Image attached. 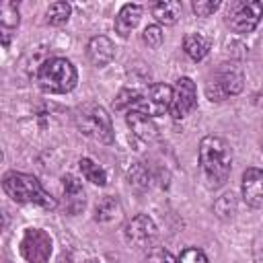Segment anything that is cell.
I'll return each mask as SVG.
<instances>
[{
	"instance_id": "cell-1",
	"label": "cell",
	"mask_w": 263,
	"mask_h": 263,
	"mask_svg": "<svg viewBox=\"0 0 263 263\" xmlns=\"http://www.w3.org/2000/svg\"><path fill=\"white\" fill-rule=\"evenodd\" d=\"M199 166L210 187H220L232 171V150L220 136H205L199 142Z\"/></svg>"
},
{
	"instance_id": "cell-2",
	"label": "cell",
	"mask_w": 263,
	"mask_h": 263,
	"mask_svg": "<svg viewBox=\"0 0 263 263\" xmlns=\"http://www.w3.org/2000/svg\"><path fill=\"white\" fill-rule=\"evenodd\" d=\"M2 187H4L6 195L16 203L37 205V208H43V210H53L58 205L55 197H51L33 175L10 171V173L4 175Z\"/></svg>"
},
{
	"instance_id": "cell-3",
	"label": "cell",
	"mask_w": 263,
	"mask_h": 263,
	"mask_svg": "<svg viewBox=\"0 0 263 263\" xmlns=\"http://www.w3.org/2000/svg\"><path fill=\"white\" fill-rule=\"evenodd\" d=\"M74 121L82 136L99 144H113L115 134L111 117L99 103H82L74 113Z\"/></svg>"
},
{
	"instance_id": "cell-4",
	"label": "cell",
	"mask_w": 263,
	"mask_h": 263,
	"mask_svg": "<svg viewBox=\"0 0 263 263\" xmlns=\"http://www.w3.org/2000/svg\"><path fill=\"white\" fill-rule=\"evenodd\" d=\"M78 82V72L66 58H49L37 70V84L41 90L51 95L70 92Z\"/></svg>"
},
{
	"instance_id": "cell-5",
	"label": "cell",
	"mask_w": 263,
	"mask_h": 263,
	"mask_svg": "<svg viewBox=\"0 0 263 263\" xmlns=\"http://www.w3.org/2000/svg\"><path fill=\"white\" fill-rule=\"evenodd\" d=\"M261 16H263V4L259 0H236V2H230L228 6L226 25L234 33L247 35L257 29Z\"/></svg>"
},
{
	"instance_id": "cell-6",
	"label": "cell",
	"mask_w": 263,
	"mask_h": 263,
	"mask_svg": "<svg viewBox=\"0 0 263 263\" xmlns=\"http://www.w3.org/2000/svg\"><path fill=\"white\" fill-rule=\"evenodd\" d=\"M18 251L27 263H47L51 255V236L41 228H27Z\"/></svg>"
},
{
	"instance_id": "cell-7",
	"label": "cell",
	"mask_w": 263,
	"mask_h": 263,
	"mask_svg": "<svg viewBox=\"0 0 263 263\" xmlns=\"http://www.w3.org/2000/svg\"><path fill=\"white\" fill-rule=\"evenodd\" d=\"M125 240L134 247V249H148L154 245L156 236H158V228L154 224V220L146 214H138L132 220H127L125 228H123Z\"/></svg>"
},
{
	"instance_id": "cell-8",
	"label": "cell",
	"mask_w": 263,
	"mask_h": 263,
	"mask_svg": "<svg viewBox=\"0 0 263 263\" xmlns=\"http://www.w3.org/2000/svg\"><path fill=\"white\" fill-rule=\"evenodd\" d=\"M197 105V88H195V82L187 76L179 78L177 84L173 86V101H171V117L175 121L179 119H185Z\"/></svg>"
},
{
	"instance_id": "cell-9",
	"label": "cell",
	"mask_w": 263,
	"mask_h": 263,
	"mask_svg": "<svg viewBox=\"0 0 263 263\" xmlns=\"http://www.w3.org/2000/svg\"><path fill=\"white\" fill-rule=\"evenodd\" d=\"M171 101H173V86L158 82L148 88V92L142 97V101L134 109H140V111L148 113L150 117H158L171 109Z\"/></svg>"
},
{
	"instance_id": "cell-10",
	"label": "cell",
	"mask_w": 263,
	"mask_h": 263,
	"mask_svg": "<svg viewBox=\"0 0 263 263\" xmlns=\"http://www.w3.org/2000/svg\"><path fill=\"white\" fill-rule=\"evenodd\" d=\"M62 193H64V205L70 216H76L84 210L86 205V193L82 183L74 175H64L62 177Z\"/></svg>"
},
{
	"instance_id": "cell-11",
	"label": "cell",
	"mask_w": 263,
	"mask_h": 263,
	"mask_svg": "<svg viewBox=\"0 0 263 263\" xmlns=\"http://www.w3.org/2000/svg\"><path fill=\"white\" fill-rule=\"evenodd\" d=\"M216 84L220 86V90L226 97L228 95H238L245 86V74H242L240 66L234 64V62H224L216 72Z\"/></svg>"
},
{
	"instance_id": "cell-12",
	"label": "cell",
	"mask_w": 263,
	"mask_h": 263,
	"mask_svg": "<svg viewBox=\"0 0 263 263\" xmlns=\"http://www.w3.org/2000/svg\"><path fill=\"white\" fill-rule=\"evenodd\" d=\"M242 199L251 208H263V168H247L242 173Z\"/></svg>"
},
{
	"instance_id": "cell-13",
	"label": "cell",
	"mask_w": 263,
	"mask_h": 263,
	"mask_svg": "<svg viewBox=\"0 0 263 263\" xmlns=\"http://www.w3.org/2000/svg\"><path fill=\"white\" fill-rule=\"evenodd\" d=\"M125 119H127V125H129L132 134L138 140H142L146 144L156 140L158 129H156V125H154V121H152V117L148 113H144L140 109H129L127 115H125Z\"/></svg>"
},
{
	"instance_id": "cell-14",
	"label": "cell",
	"mask_w": 263,
	"mask_h": 263,
	"mask_svg": "<svg viewBox=\"0 0 263 263\" xmlns=\"http://www.w3.org/2000/svg\"><path fill=\"white\" fill-rule=\"evenodd\" d=\"M86 55H88V60H90L92 66L103 68V66H107V64L113 60L115 47H113V43H111L109 37L97 35V37H92V39L86 43Z\"/></svg>"
},
{
	"instance_id": "cell-15",
	"label": "cell",
	"mask_w": 263,
	"mask_h": 263,
	"mask_svg": "<svg viewBox=\"0 0 263 263\" xmlns=\"http://www.w3.org/2000/svg\"><path fill=\"white\" fill-rule=\"evenodd\" d=\"M142 6L140 4H125L121 6V10L115 16V33H119V37H127L140 23L142 18Z\"/></svg>"
},
{
	"instance_id": "cell-16",
	"label": "cell",
	"mask_w": 263,
	"mask_h": 263,
	"mask_svg": "<svg viewBox=\"0 0 263 263\" xmlns=\"http://www.w3.org/2000/svg\"><path fill=\"white\" fill-rule=\"evenodd\" d=\"M21 23V14H18V4L4 0L0 4V29H2V45L6 47L10 41V31H14Z\"/></svg>"
},
{
	"instance_id": "cell-17",
	"label": "cell",
	"mask_w": 263,
	"mask_h": 263,
	"mask_svg": "<svg viewBox=\"0 0 263 263\" xmlns=\"http://www.w3.org/2000/svg\"><path fill=\"white\" fill-rule=\"evenodd\" d=\"M181 10H183V6L177 0H162V2L152 4V14L162 25H175L181 18Z\"/></svg>"
},
{
	"instance_id": "cell-18",
	"label": "cell",
	"mask_w": 263,
	"mask_h": 263,
	"mask_svg": "<svg viewBox=\"0 0 263 263\" xmlns=\"http://www.w3.org/2000/svg\"><path fill=\"white\" fill-rule=\"evenodd\" d=\"M119 216H121V203L117 201V197L107 195V197H103V199L97 203V208H95V220H97L99 224H111V222H115Z\"/></svg>"
},
{
	"instance_id": "cell-19",
	"label": "cell",
	"mask_w": 263,
	"mask_h": 263,
	"mask_svg": "<svg viewBox=\"0 0 263 263\" xmlns=\"http://www.w3.org/2000/svg\"><path fill=\"white\" fill-rule=\"evenodd\" d=\"M183 49H185V53H187L193 62H199V60H203V58L208 55L210 41H208L203 35H199V33H189V35H185V39H183Z\"/></svg>"
},
{
	"instance_id": "cell-20",
	"label": "cell",
	"mask_w": 263,
	"mask_h": 263,
	"mask_svg": "<svg viewBox=\"0 0 263 263\" xmlns=\"http://www.w3.org/2000/svg\"><path fill=\"white\" fill-rule=\"evenodd\" d=\"M70 12H72V8H70L68 2H51L45 10V21L51 27H62V25L68 23Z\"/></svg>"
},
{
	"instance_id": "cell-21",
	"label": "cell",
	"mask_w": 263,
	"mask_h": 263,
	"mask_svg": "<svg viewBox=\"0 0 263 263\" xmlns=\"http://www.w3.org/2000/svg\"><path fill=\"white\" fill-rule=\"evenodd\" d=\"M78 166H80L84 179L90 181L92 185H99V187H105L107 185V173L99 164H95L90 158H80L78 160Z\"/></svg>"
},
{
	"instance_id": "cell-22",
	"label": "cell",
	"mask_w": 263,
	"mask_h": 263,
	"mask_svg": "<svg viewBox=\"0 0 263 263\" xmlns=\"http://www.w3.org/2000/svg\"><path fill=\"white\" fill-rule=\"evenodd\" d=\"M142 92L138 90V88H121L119 90V95L115 97V101H113V107L115 109H134L140 101H142Z\"/></svg>"
},
{
	"instance_id": "cell-23",
	"label": "cell",
	"mask_w": 263,
	"mask_h": 263,
	"mask_svg": "<svg viewBox=\"0 0 263 263\" xmlns=\"http://www.w3.org/2000/svg\"><path fill=\"white\" fill-rule=\"evenodd\" d=\"M127 177H129V183L136 185L138 189H148V185H150V175H148V171H146L140 162L132 164Z\"/></svg>"
},
{
	"instance_id": "cell-24",
	"label": "cell",
	"mask_w": 263,
	"mask_h": 263,
	"mask_svg": "<svg viewBox=\"0 0 263 263\" xmlns=\"http://www.w3.org/2000/svg\"><path fill=\"white\" fill-rule=\"evenodd\" d=\"M214 210H216V214H218L220 218H228V216H232V214H234V210H236L234 195H232V193L222 195V197L214 203Z\"/></svg>"
},
{
	"instance_id": "cell-25",
	"label": "cell",
	"mask_w": 263,
	"mask_h": 263,
	"mask_svg": "<svg viewBox=\"0 0 263 263\" xmlns=\"http://www.w3.org/2000/svg\"><path fill=\"white\" fill-rule=\"evenodd\" d=\"M142 39H144V43H146L148 47L156 49V47H160L164 35H162V31H160L158 25H148V27L144 29V33H142Z\"/></svg>"
},
{
	"instance_id": "cell-26",
	"label": "cell",
	"mask_w": 263,
	"mask_h": 263,
	"mask_svg": "<svg viewBox=\"0 0 263 263\" xmlns=\"http://www.w3.org/2000/svg\"><path fill=\"white\" fill-rule=\"evenodd\" d=\"M191 8L197 16H210L220 8V2H216V0H193Z\"/></svg>"
},
{
	"instance_id": "cell-27",
	"label": "cell",
	"mask_w": 263,
	"mask_h": 263,
	"mask_svg": "<svg viewBox=\"0 0 263 263\" xmlns=\"http://www.w3.org/2000/svg\"><path fill=\"white\" fill-rule=\"evenodd\" d=\"M179 263H210L205 253L197 247H189L179 255Z\"/></svg>"
},
{
	"instance_id": "cell-28",
	"label": "cell",
	"mask_w": 263,
	"mask_h": 263,
	"mask_svg": "<svg viewBox=\"0 0 263 263\" xmlns=\"http://www.w3.org/2000/svg\"><path fill=\"white\" fill-rule=\"evenodd\" d=\"M146 263H179V259H175L164 249H152L150 255L146 257Z\"/></svg>"
},
{
	"instance_id": "cell-29",
	"label": "cell",
	"mask_w": 263,
	"mask_h": 263,
	"mask_svg": "<svg viewBox=\"0 0 263 263\" xmlns=\"http://www.w3.org/2000/svg\"><path fill=\"white\" fill-rule=\"evenodd\" d=\"M86 263H97V261H86Z\"/></svg>"
}]
</instances>
